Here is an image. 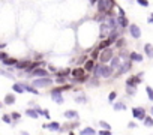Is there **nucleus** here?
<instances>
[{
	"label": "nucleus",
	"mask_w": 153,
	"mask_h": 135,
	"mask_svg": "<svg viewBox=\"0 0 153 135\" xmlns=\"http://www.w3.org/2000/svg\"><path fill=\"white\" fill-rule=\"evenodd\" d=\"M84 74H86L84 66H78V68H75V69H72L71 77H72L74 80H76V78H81V77H84Z\"/></svg>",
	"instance_id": "6e6552de"
},
{
	"label": "nucleus",
	"mask_w": 153,
	"mask_h": 135,
	"mask_svg": "<svg viewBox=\"0 0 153 135\" xmlns=\"http://www.w3.org/2000/svg\"><path fill=\"white\" fill-rule=\"evenodd\" d=\"M150 111H152V114H153V107H152V110H150Z\"/></svg>",
	"instance_id": "09e8293b"
},
{
	"label": "nucleus",
	"mask_w": 153,
	"mask_h": 135,
	"mask_svg": "<svg viewBox=\"0 0 153 135\" xmlns=\"http://www.w3.org/2000/svg\"><path fill=\"white\" fill-rule=\"evenodd\" d=\"M50 84H53V80H51L50 77L35 78L33 83H32V86H35V87H47V86H50Z\"/></svg>",
	"instance_id": "20e7f679"
},
{
	"label": "nucleus",
	"mask_w": 153,
	"mask_h": 135,
	"mask_svg": "<svg viewBox=\"0 0 153 135\" xmlns=\"http://www.w3.org/2000/svg\"><path fill=\"white\" fill-rule=\"evenodd\" d=\"M117 24H119V27L120 29H128L129 27V20H128V17L125 15V17H120V15H117Z\"/></svg>",
	"instance_id": "9b49d317"
},
{
	"label": "nucleus",
	"mask_w": 153,
	"mask_h": 135,
	"mask_svg": "<svg viewBox=\"0 0 153 135\" xmlns=\"http://www.w3.org/2000/svg\"><path fill=\"white\" fill-rule=\"evenodd\" d=\"M5 59H8V54L3 53V51H0V62H3Z\"/></svg>",
	"instance_id": "58836bf2"
},
{
	"label": "nucleus",
	"mask_w": 153,
	"mask_h": 135,
	"mask_svg": "<svg viewBox=\"0 0 153 135\" xmlns=\"http://www.w3.org/2000/svg\"><path fill=\"white\" fill-rule=\"evenodd\" d=\"M114 45H116L119 50H123V48H125V45H126V39H125L123 36H120V38L114 42Z\"/></svg>",
	"instance_id": "f3484780"
},
{
	"label": "nucleus",
	"mask_w": 153,
	"mask_h": 135,
	"mask_svg": "<svg viewBox=\"0 0 153 135\" xmlns=\"http://www.w3.org/2000/svg\"><path fill=\"white\" fill-rule=\"evenodd\" d=\"M132 116L138 120H144L146 119V110L140 108V107H135V108H132Z\"/></svg>",
	"instance_id": "1a4fd4ad"
},
{
	"label": "nucleus",
	"mask_w": 153,
	"mask_h": 135,
	"mask_svg": "<svg viewBox=\"0 0 153 135\" xmlns=\"http://www.w3.org/2000/svg\"><path fill=\"white\" fill-rule=\"evenodd\" d=\"M141 78H143V72H140L138 75H132L126 80V86H131V87H137L140 83H141Z\"/></svg>",
	"instance_id": "423d86ee"
},
{
	"label": "nucleus",
	"mask_w": 153,
	"mask_h": 135,
	"mask_svg": "<svg viewBox=\"0 0 153 135\" xmlns=\"http://www.w3.org/2000/svg\"><path fill=\"white\" fill-rule=\"evenodd\" d=\"M114 8H117L116 0H107V11H114Z\"/></svg>",
	"instance_id": "412c9836"
},
{
	"label": "nucleus",
	"mask_w": 153,
	"mask_h": 135,
	"mask_svg": "<svg viewBox=\"0 0 153 135\" xmlns=\"http://www.w3.org/2000/svg\"><path fill=\"white\" fill-rule=\"evenodd\" d=\"M131 68H132V60H131L129 57H128V59H123V62H122L120 68L117 69V72L114 74V77H120V75L129 72V71H131Z\"/></svg>",
	"instance_id": "7ed1b4c3"
},
{
	"label": "nucleus",
	"mask_w": 153,
	"mask_h": 135,
	"mask_svg": "<svg viewBox=\"0 0 153 135\" xmlns=\"http://www.w3.org/2000/svg\"><path fill=\"white\" fill-rule=\"evenodd\" d=\"M21 135H29V134H27V132H23V134H21Z\"/></svg>",
	"instance_id": "49530a36"
},
{
	"label": "nucleus",
	"mask_w": 153,
	"mask_h": 135,
	"mask_svg": "<svg viewBox=\"0 0 153 135\" xmlns=\"http://www.w3.org/2000/svg\"><path fill=\"white\" fill-rule=\"evenodd\" d=\"M89 3H90L92 6H96V3H98V0H89Z\"/></svg>",
	"instance_id": "37998d69"
},
{
	"label": "nucleus",
	"mask_w": 153,
	"mask_h": 135,
	"mask_svg": "<svg viewBox=\"0 0 153 135\" xmlns=\"http://www.w3.org/2000/svg\"><path fill=\"white\" fill-rule=\"evenodd\" d=\"M137 3L140 5V6H143V8H149V0H137Z\"/></svg>",
	"instance_id": "7c9ffc66"
},
{
	"label": "nucleus",
	"mask_w": 153,
	"mask_h": 135,
	"mask_svg": "<svg viewBox=\"0 0 153 135\" xmlns=\"http://www.w3.org/2000/svg\"><path fill=\"white\" fill-rule=\"evenodd\" d=\"M65 117L66 119H78V113L72 111V110H68V111H65Z\"/></svg>",
	"instance_id": "6ab92c4d"
},
{
	"label": "nucleus",
	"mask_w": 153,
	"mask_h": 135,
	"mask_svg": "<svg viewBox=\"0 0 153 135\" xmlns=\"http://www.w3.org/2000/svg\"><path fill=\"white\" fill-rule=\"evenodd\" d=\"M17 63H18V60L14 59V57H8V59L3 60V65H5V66H15Z\"/></svg>",
	"instance_id": "a211bd4d"
},
{
	"label": "nucleus",
	"mask_w": 153,
	"mask_h": 135,
	"mask_svg": "<svg viewBox=\"0 0 153 135\" xmlns=\"http://www.w3.org/2000/svg\"><path fill=\"white\" fill-rule=\"evenodd\" d=\"M114 75V69L110 65H102V63H96L95 69H93V77L95 78H110Z\"/></svg>",
	"instance_id": "f257e3e1"
},
{
	"label": "nucleus",
	"mask_w": 153,
	"mask_h": 135,
	"mask_svg": "<svg viewBox=\"0 0 153 135\" xmlns=\"http://www.w3.org/2000/svg\"><path fill=\"white\" fill-rule=\"evenodd\" d=\"M116 96H117V93H116V92H111V93H110V96H108V99L113 102V101L116 99Z\"/></svg>",
	"instance_id": "ea45409f"
},
{
	"label": "nucleus",
	"mask_w": 153,
	"mask_h": 135,
	"mask_svg": "<svg viewBox=\"0 0 153 135\" xmlns=\"http://www.w3.org/2000/svg\"><path fill=\"white\" fill-rule=\"evenodd\" d=\"M98 134H99V135H111V131H108V129H102V131H99Z\"/></svg>",
	"instance_id": "e433bc0d"
},
{
	"label": "nucleus",
	"mask_w": 153,
	"mask_h": 135,
	"mask_svg": "<svg viewBox=\"0 0 153 135\" xmlns=\"http://www.w3.org/2000/svg\"><path fill=\"white\" fill-rule=\"evenodd\" d=\"M2 119H3V122H5V123H11V122H12V116H8V114H5Z\"/></svg>",
	"instance_id": "72a5a7b5"
},
{
	"label": "nucleus",
	"mask_w": 153,
	"mask_h": 135,
	"mask_svg": "<svg viewBox=\"0 0 153 135\" xmlns=\"http://www.w3.org/2000/svg\"><path fill=\"white\" fill-rule=\"evenodd\" d=\"M11 116H12V119H14V120H18V119L21 117V114H20V113H12Z\"/></svg>",
	"instance_id": "a19ab883"
},
{
	"label": "nucleus",
	"mask_w": 153,
	"mask_h": 135,
	"mask_svg": "<svg viewBox=\"0 0 153 135\" xmlns=\"http://www.w3.org/2000/svg\"><path fill=\"white\" fill-rule=\"evenodd\" d=\"M24 89H26L27 92H30V93H35V95H38V90H36V87H35V86H29V84H24Z\"/></svg>",
	"instance_id": "393cba45"
},
{
	"label": "nucleus",
	"mask_w": 153,
	"mask_h": 135,
	"mask_svg": "<svg viewBox=\"0 0 153 135\" xmlns=\"http://www.w3.org/2000/svg\"><path fill=\"white\" fill-rule=\"evenodd\" d=\"M114 57V50L110 47V48H105V50H102L101 51V56H99V63H102V65H107V63H110L111 62V59Z\"/></svg>",
	"instance_id": "f03ea898"
},
{
	"label": "nucleus",
	"mask_w": 153,
	"mask_h": 135,
	"mask_svg": "<svg viewBox=\"0 0 153 135\" xmlns=\"http://www.w3.org/2000/svg\"><path fill=\"white\" fill-rule=\"evenodd\" d=\"M53 101L57 102V104H62L63 102V98H62V95H53Z\"/></svg>",
	"instance_id": "2f4dec72"
},
{
	"label": "nucleus",
	"mask_w": 153,
	"mask_h": 135,
	"mask_svg": "<svg viewBox=\"0 0 153 135\" xmlns=\"http://www.w3.org/2000/svg\"><path fill=\"white\" fill-rule=\"evenodd\" d=\"M30 63H32L30 60H18V63L15 65V68H17V69H24L26 71L27 68L30 66Z\"/></svg>",
	"instance_id": "4468645a"
},
{
	"label": "nucleus",
	"mask_w": 153,
	"mask_h": 135,
	"mask_svg": "<svg viewBox=\"0 0 153 135\" xmlns=\"http://www.w3.org/2000/svg\"><path fill=\"white\" fill-rule=\"evenodd\" d=\"M128 32H129V36L131 38H134V39H140L141 38V29H140V26L138 24H129V27H128Z\"/></svg>",
	"instance_id": "39448f33"
},
{
	"label": "nucleus",
	"mask_w": 153,
	"mask_h": 135,
	"mask_svg": "<svg viewBox=\"0 0 153 135\" xmlns=\"http://www.w3.org/2000/svg\"><path fill=\"white\" fill-rule=\"evenodd\" d=\"M75 101H76V102H80V104H81V102H83V104H84V102H86V101H87V99H86V98H84V96H83V95H80V96H78V98H75Z\"/></svg>",
	"instance_id": "c9c22d12"
},
{
	"label": "nucleus",
	"mask_w": 153,
	"mask_h": 135,
	"mask_svg": "<svg viewBox=\"0 0 153 135\" xmlns=\"http://www.w3.org/2000/svg\"><path fill=\"white\" fill-rule=\"evenodd\" d=\"M129 59H131L132 62H143V60H144L143 54H140V53H137V51H131V53H129Z\"/></svg>",
	"instance_id": "ddd939ff"
},
{
	"label": "nucleus",
	"mask_w": 153,
	"mask_h": 135,
	"mask_svg": "<svg viewBox=\"0 0 153 135\" xmlns=\"http://www.w3.org/2000/svg\"><path fill=\"white\" fill-rule=\"evenodd\" d=\"M147 23H149V24H153V12H152V14H150V17L147 18Z\"/></svg>",
	"instance_id": "79ce46f5"
},
{
	"label": "nucleus",
	"mask_w": 153,
	"mask_h": 135,
	"mask_svg": "<svg viewBox=\"0 0 153 135\" xmlns=\"http://www.w3.org/2000/svg\"><path fill=\"white\" fill-rule=\"evenodd\" d=\"M29 75H32L35 78H42V77H48V71L44 69V68H36V69H33Z\"/></svg>",
	"instance_id": "0eeeda50"
},
{
	"label": "nucleus",
	"mask_w": 153,
	"mask_h": 135,
	"mask_svg": "<svg viewBox=\"0 0 153 135\" xmlns=\"http://www.w3.org/2000/svg\"><path fill=\"white\" fill-rule=\"evenodd\" d=\"M72 71L71 69H65V71H60V72H56V77H66V75H69Z\"/></svg>",
	"instance_id": "cd10ccee"
},
{
	"label": "nucleus",
	"mask_w": 153,
	"mask_h": 135,
	"mask_svg": "<svg viewBox=\"0 0 153 135\" xmlns=\"http://www.w3.org/2000/svg\"><path fill=\"white\" fill-rule=\"evenodd\" d=\"M99 56H101V51H99L98 48H95V50L92 51V59H93V60H99Z\"/></svg>",
	"instance_id": "bb28decb"
},
{
	"label": "nucleus",
	"mask_w": 153,
	"mask_h": 135,
	"mask_svg": "<svg viewBox=\"0 0 153 135\" xmlns=\"http://www.w3.org/2000/svg\"><path fill=\"white\" fill-rule=\"evenodd\" d=\"M44 116H45V117L50 120V113H48V111H44Z\"/></svg>",
	"instance_id": "c03bdc74"
},
{
	"label": "nucleus",
	"mask_w": 153,
	"mask_h": 135,
	"mask_svg": "<svg viewBox=\"0 0 153 135\" xmlns=\"http://www.w3.org/2000/svg\"><path fill=\"white\" fill-rule=\"evenodd\" d=\"M114 110H116V111H119V110H126V107H125L123 102H117V104H114Z\"/></svg>",
	"instance_id": "c85d7f7f"
},
{
	"label": "nucleus",
	"mask_w": 153,
	"mask_h": 135,
	"mask_svg": "<svg viewBox=\"0 0 153 135\" xmlns=\"http://www.w3.org/2000/svg\"><path fill=\"white\" fill-rule=\"evenodd\" d=\"M69 135H75V134H74V132H69Z\"/></svg>",
	"instance_id": "de8ad7c7"
},
{
	"label": "nucleus",
	"mask_w": 153,
	"mask_h": 135,
	"mask_svg": "<svg viewBox=\"0 0 153 135\" xmlns=\"http://www.w3.org/2000/svg\"><path fill=\"white\" fill-rule=\"evenodd\" d=\"M117 12H119V15H120V17H125V15H126V14H125V11H123V8H122V6H117Z\"/></svg>",
	"instance_id": "4c0bfd02"
},
{
	"label": "nucleus",
	"mask_w": 153,
	"mask_h": 135,
	"mask_svg": "<svg viewBox=\"0 0 153 135\" xmlns=\"http://www.w3.org/2000/svg\"><path fill=\"white\" fill-rule=\"evenodd\" d=\"M12 89H14V92H17V93H23V92L26 90L23 84H14V86H12Z\"/></svg>",
	"instance_id": "b1692460"
},
{
	"label": "nucleus",
	"mask_w": 153,
	"mask_h": 135,
	"mask_svg": "<svg viewBox=\"0 0 153 135\" xmlns=\"http://www.w3.org/2000/svg\"><path fill=\"white\" fill-rule=\"evenodd\" d=\"M0 107H2V104H0Z\"/></svg>",
	"instance_id": "8fccbe9b"
},
{
	"label": "nucleus",
	"mask_w": 153,
	"mask_h": 135,
	"mask_svg": "<svg viewBox=\"0 0 153 135\" xmlns=\"http://www.w3.org/2000/svg\"><path fill=\"white\" fill-rule=\"evenodd\" d=\"M135 90H137V87H131V86H126V92H128V95H135Z\"/></svg>",
	"instance_id": "473e14b6"
},
{
	"label": "nucleus",
	"mask_w": 153,
	"mask_h": 135,
	"mask_svg": "<svg viewBox=\"0 0 153 135\" xmlns=\"http://www.w3.org/2000/svg\"><path fill=\"white\" fill-rule=\"evenodd\" d=\"M80 135H96V131H95L93 128H84V129L80 132Z\"/></svg>",
	"instance_id": "aec40b11"
},
{
	"label": "nucleus",
	"mask_w": 153,
	"mask_h": 135,
	"mask_svg": "<svg viewBox=\"0 0 153 135\" xmlns=\"http://www.w3.org/2000/svg\"><path fill=\"white\" fill-rule=\"evenodd\" d=\"M99 125H101V126H102L104 129H108V131H111V126H110V125H108L107 122H99Z\"/></svg>",
	"instance_id": "f704fd0d"
},
{
	"label": "nucleus",
	"mask_w": 153,
	"mask_h": 135,
	"mask_svg": "<svg viewBox=\"0 0 153 135\" xmlns=\"http://www.w3.org/2000/svg\"><path fill=\"white\" fill-rule=\"evenodd\" d=\"M113 44H114V42H113L110 38H105V39H101V42L98 44V47H96V48H98L99 51H102V50H105V48H110Z\"/></svg>",
	"instance_id": "9d476101"
},
{
	"label": "nucleus",
	"mask_w": 153,
	"mask_h": 135,
	"mask_svg": "<svg viewBox=\"0 0 153 135\" xmlns=\"http://www.w3.org/2000/svg\"><path fill=\"white\" fill-rule=\"evenodd\" d=\"M146 92H147L149 99H150V101H153V89H152L150 86H147V87H146Z\"/></svg>",
	"instance_id": "c756f323"
},
{
	"label": "nucleus",
	"mask_w": 153,
	"mask_h": 135,
	"mask_svg": "<svg viewBox=\"0 0 153 135\" xmlns=\"http://www.w3.org/2000/svg\"><path fill=\"white\" fill-rule=\"evenodd\" d=\"M26 114H27L29 117H32V119H38V116H39V113H38L36 110H30V108L26 111Z\"/></svg>",
	"instance_id": "5701e85b"
},
{
	"label": "nucleus",
	"mask_w": 153,
	"mask_h": 135,
	"mask_svg": "<svg viewBox=\"0 0 153 135\" xmlns=\"http://www.w3.org/2000/svg\"><path fill=\"white\" fill-rule=\"evenodd\" d=\"M5 47H6V44H0V51H2V50H3Z\"/></svg>",
	"instance_id": "a18cd8bd"
},
{
	"label": "nucleus",
	"mask_w": 153,
	"mask_h": 135,
	"mask_svg": "<svg viewBox=\"0 0 153 135\" xmlns=\"http://www.w3.org/2000/svg\"><path fill=\"white\" fill-rule=\"evenodd\" d=\"M44 128H45V129H51V131H57V132H59V131L62 129V128H60V125H59L57 122H51V123H45V125H44Z\"/></svg>",
	"instance_id": "2eb2a0df"
},
{
	"label": "nucleus",
	"mask_w": 153,
	"mask_h": 135,
	"mask_svg": "<svg viewBox=\"0 0 153 135\" xmlns=\"http://www.w3.org/2000/svg\"><path fill=\"white\" fill-rule=\"evenodd\" d=\"M144 53L149 59H153V45L152 44H144Z\"/></svg>",
	"instance_id": "dca6fc26"
},
{
	"label": "nucleus",
	"mask_w": 153,
	"mask_h": 135,
	"mask_svg": "<svg viewBox=\"0 0 153 135\" xmlns=\"http://www.w3.org/2000/svg\"><path fill=\"white\" fill-rule=\"evenodd\" d=\"M144 125H146L147 128H152V126H153V119H152L150 116H146V119H144Z\"/></svg>",
	"instance_id": "a878e982"
},
{
	"label": "nucleus",
	"mask_w": 153,
	"mask_h": 135,
	"mask_svg": "<svg viewBox=\"0 0 153 135\" xmlns=\"http://www.w3.org/2000/svg\"><path fill=\"white\" fill-rule=\"evenodd\" d=\"M96 60H93V59H90V60H86V63H84V69H86V72H93V69H95V63Z\"/></svg>",
	"instance_id": "f8f14e48"
},
{
	"label": "nucleus",
	"mask_w": 153,
	"mask_h": 135,
	"mask_svg": "<svg viewBox=\"0 0 153 135\" xmlns=\"http://www.w3.org/2000/svg\"><path fill=\"white\" fill-rule=\"evenodd\" d=\"M14 102H15V96L14 95H6L5 96V104L6 105H12Z\"/></svg>",
	"instance_id": "4be33fe9"
}]
</instances>
